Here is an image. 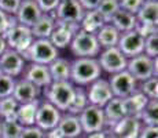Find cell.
Segmentation results:
<instances>
[{"label": "cell", "instance_id": "7", "mask_svg": "<svg viewBox=\"0 0 158 138\" xmlns=\"http://www.w3.org/2000/svg\"><path fill=\"white\" fill-rule=\"evenodd\" d=\"M3 36H4L7 48H11V50L19 53L21 55L28 50L30 44L33 43V40H35L30 28L23 26L18 22L11 26Z\"/></svg>", "mask_w": 158, "mask_h": 138}, {"label": "cell", "instance_id": "22", "mask_svg": "<svg viewBox=\"0 0 158 138\" xmlns=\"http://www.w3.org/2000/svg\"><path fill=\"white\" fill-rule=\"evenodd\" d=\"M103 113L106 118V128H110L114 126L118 120L124 118L125 115V109H124V104L121 98L113 97L105 106H103Z\"/></svg>", "mask_w": 158, "mask_h": 138}, {"label": "cell", "instance_id": "30", "mask_svg": "<svg viewBox=\"0 0 158 138\" xmlns=\"http://www.w3.org/2000/svg\"><path fill=\"white\" fill-rule=\"evenodd\" d=\"M19 104L11 97H6L0 100V120L11 122L17 120V109Z\"/></svg>", "mask_w": 158, "mask_h": 138}, {"label": "cell", "instance_id": "12", "mask_svg": "<svg viewBox=\"0 0 158 138\" xmlns=\"http://www.w3.org/2000/svg\"><path fill=\"white\" fill-rule=\"evenodd\" d=\"M80 29V24L74 22H62V21H55V29L50 35L48 40L51 44L56 48L58 51L66 50L70 44L73 36Z\"/></svg>", "mask_w": 158, "mask_h": 138}, {"label": "cell", "instance_id": "10", "mask_svg": "<svg viewBox=\"0 0 158 138\" xmlns=\"http://www.w3.org/2000/svg\"><path fill=\"white\" fill-rule=\"evenodd\" d=\"M85 93L88 98V104L94 106H99V108H103L113 98L110 84L107 82V78H105V76L96 79L95 82L88 84L85 87Z\"/></svg>", "mask_w": 158, "mask_h": 138}, {"label": "cell", "instance_id": "17", "mask_svg": "<svg viewBox=\"0 0 158 138\" xmlns=\"http://www.w3.org/2000/svg\"><path fill=\"white\" fill-rule=\"evenodd\" d=\"M140 120L132 116H124L114 126L107 128L110 134L115 138H139V133L142 130Z\"/></svg>", "mask_w": 158, "mask_h": 138}, {"label": "cell", "instance_id": "49", "mask_svg": "<svg viewBox=\"0 0 158 138\" xmlns=\"http://www.w3.org/2000/svg\"><path fill=\"white\" fill-rule=\"evenodd\" d=\"M0 133H2V120H0Z\"/></svg>", "mask_w": 158, "mask_h": 138}, {"label": "cell", "instance_id": "44", "mask_svg": "<svg viewBox=\"0 0 158 138\" xmlns=\"http://www.w3.org/2000/svg\"><path fill=\"white\" fill-rule=\"evenodd\" d=\"M139 138H158V127L157 126H142Z\"/></svg>", "mask_w": 158, "mask_h": 138}, {"label": "cell", "instance_id": "50", "mask_svg": "<svg viewBox=\"0 0 158 138\" xmlns=\"http://www.w3.org/2000/svg\"><path fill=\"white\" fill-rule=\"evenodd\" d=\"M110 138H115V137H113V136H111V134H110Z\"/></svg>", "mask_w": 158, "mask_h": 138}, {"label": "cell", "instance_id": "6", "mask_svg": "<svg viewBox=\"0 0 158 138\" xmlns=\"http://www.w3.org/2000/svg\"><path fill=\"white\" fill-rule=\"evenodd\" d=\"M96 60H98V64L102 69V73L107 76L125 70L127 62H128V58L117 47L103 48V50H101L98 57H96Z\"/></svg>", "mask_w": 158, "mask_h": 138}, {"label": "cell", "instance_id": "16", "mask_svg": "<svg viewBox=\"0 0 158 138\" xmlns=\"http://www.w3.org/2000/svg\"><path fill=\"white\" fill-rule=\"evenodd\" d=\"M52 15L55 21L80 24L84 15V10L77 0H60L59 6L56 7Z\"/></svg>", "mask_w": 158, "mask_h": 138}, {"label": "cell", "instance_id": "52", "mask_svg": "<svg viewBox=\"0 0 158 138\" xmlns=\"http://www.w3.org/2000/svg\"><path fill=\"white\" fill-rule=\"evenodd\" d=\"M0 138H2V137H0Z\"/></svg>", "mask_w": 158, "mask_h": 138}, {"label": "cell", "instance_id": "24", "mask_svg": "<svg viewBox=\"0 0 158 138\" xmlns=\"http://www.w3.org/2000/svg\"><path fill=\"white\" fill-rule=\"evenodd\" d=\"M147 102H148L147 97H144L139 90L135 91L133 94H131V96H128L127 98L123 100L124 109H125V115L139 119L142 110L144 109V106H146Z\"/></svg>", "mask_w": 158, "mask_h": 138}, {"label": "cell", "instance_id": "38", "mask_svg": "<svg viewBox=\"0 0 158 138\" xmlns=\"http://www.w3.org/2000/svg\"><path fill=\"white\" fill-rule=\"evenodd\" d=\"M143 2L144 0H118V6H120V10L128 11V13L136 15V13L140 10Z\"/></svg>", "mask_w": 158, "mask_h": 138}, {"label": "cell", "instance_id": "25", "mask_svg": "<svg viewBox=\"0 0 158 138\" xmlns=\"http://www.w3.org/2000/svg\"><path fill=\"white\" fill-rule=\"evenodd\" d=\"M40 102V98L32 102L19 104L17 109V122L22 127H29V126H35L36 122V113H37V106Z\"/></svg>", "mask_w": 158, "mask_h": 138}, {"label": "cell", "instance_id": "45", "mask_svg": "<svg viewBox=\"0 0 158 138\" xmlns=\"http://www.w3.org/2000/svg\"><path fill=\"white\" fill-rule=\"evenodd\" d=\"M80 3V6L83 7L84 11H89V10H96L101 3V0H77Z\"/></svg>", "mask_w": 158, "mask_h": 138}, {"label": "cell", "instance_id": "37", "mask_svg": "<svg viewBox=\"0 0 158 138\" xmlns=\"http://www.w3.org/2000/svg\"><path fill=\"white\" fill-rule=\"evenodd\" d=\"M15 80H17V79L11 78V76L0 75V100L13 96Z\"/></svg>", "mask_w": 158, "mask_h": 138}, {"label": "cell", "instance_id": "39", "mask_svg": "<svg viewBox=\"0 0 158 138\" xmlns=\"http://www.w3.org/2000/svg\"><path fill=\"white\" fill-rule=\"evenodd\" d=\"M15 24H17L15 15H8L0 10V35L3 36L11 26L15 25Z\"/></svg>", "mask_w": 158, "mask_h": 138}, {"label": "cell", "instance_id": "9", "mask_svg": "<svg viewBox=\"0 0 158 138\" xmlns=\"http://www.w3.org/2000/svg\"><path fill=\"white\" fill-rule=\"evenodd\" d=\"M83 134L98 133V131L106 130V118L103 113V108L94 105H88L83 112L78 115Z\"/></svg>", "mask_w": 158, "mask_h": 138}, {"label": "cell", "instance_id": "31", "mask_svg": "<svg viewBox=\"0 0 158 138\" xmlns=\"http://www.w3.org/2000/svg\"><path fill=\"white\" fill-rule=\"evenodd\" d=\"M139 120L143 126H158V100H148Z\"/></svg>", "mask_w": 158, "mask_h": 138}, {"label": "cell", "instance_id": "32", "mask_svg": "<svg viewBox=\"0 0 158 138\" xmlns=\"http://www.w3.org/2000/svg\"><path fill=\"white\" fill-rule=\"evenodd\" d=\"M88 104V98H87V93H85V87H77L76 86V91H74V98H73L70 106H69L68 112L70 115H80L87 106Z\"/></svg>", "mask_w": 158, "mask_h": 138}, {"label": "cell", "instance_id": "3", "mask_svg": "<svg viewBox=\"0 0 158 138\" xmlns=\"http://www.w3.org/2000/svg\"><path fill=\"white\" fill-rule=\"evenodd\" d=\"M68 50L73 58H96L102 48L94 33L78 29L73 36Z\"/></svg>", "mask_w": 158, "mask_h": 138}, {"label": "cell", "instance_id": "43", "mask_svg": "<svg viewBox=\"0 0 158 138\" xmlns=\"http://www.w3.org/2000/svg\"><path fill=\"white\" fill-rule=\"evenodd\" d=\"M135 30L142 36L143 39L148 38L150 35L153 33H158V28L157 26H153V25H143V24H138L135 28Z\"/></svg>", "mask_w": 158, "mask_h": 138}, {"label": "cell", "instance_id": "42", "mask_svg": "<svg viewBox=\"0 0 158 138\" xmlns=\"http://www.w3.org/2000/svg\"><path fill=\"white\" fill-rule=\"evenodd\" d=\"M44 131L40 130L37 126H29V127H23L21 131L19 138H43Z\"/></svg>", "mask_w": 158, "mask_h": 138}, {"label": "cell", "instance_id": "26", "mask_svg": "<svg viewBox=\"0 0 158 138\" xmlns=\"http://www.w3.org/2000/svg\"><path fill=\"white\" fill-rule=\"evenodd\" d=\"M55 29V18L52 14H41V17L30 28L35 39H48Z\"/></svg>", "mask_w": 158, "mask_h": 138}, {"label": "cell", "instance_id": "11", "mask_svg": "<svg viewBox=\"0 0 158 138\" xmlns=\"http://www.w3.org/2000/svg\"><path fill=\"white\" fill-rule=\"evenodd\" d=\"M60 116H62V112L59 109H56L48 101L40 98V102H39V106H37V113H36L35 126H37L43 131L52 130V128L58 127Z\"/></svg>", "mask_w": 158, "mask_h": 138}, {"label": "cell", "instance_id": "51", "mask_svg": "<svg viewBox=\"0 0 158 138\" xmlns=\"http://www.w3.org/2000/svg\"><path fill=\"white\" fill-rule=\"evenodd\" d=\"M0 75H3V73H2V69H0Z\"/></svg>", "mask_w": 158, "mask_h": 138}, {"label": "cell", "instance_id": "28", "mask_svg": "<svg viewBox=\"0 0 158 138\" xmlns=\"http://www.w3.org/2000/svg\"><path fill=\"white\" fill-rule=\"evenodd\" d=\"M121 33L118 32L111 24H105L98 32L95 33L96 40H98L101 48H110V47H117L118 39H120Z\"/></svg>", "mask_w": 158, "mask_h": 138}, {"label": "cell", "instance_id": "13", "mask_svg": "<svg viewBox=\"0 0 158 138\" xmlns=\"http://www.w3.org/2000/svg\"><path fill=\"white\" fill-rule=\"evenodd\" d=\"M143 47H144V39L135 29L121 33L117 43V48L128 60L136 57V55L143 54Z\"/></svg>", "mask_w": 158, "mask_h": 138}, {"label": "cell", "instance_id": "29", "mask_svg": "<svg viewBox=\"0 0 158 138\" xmlns=\"http://www.w3.org/2000/svg\"><path fill=\"white\" fill-rule=\"evenodd\" d=\"M105 24H107V22H106L105 18H103L96 10L84 11V15L80 21V29L95 35Z\"/></svg>", "mask_w": 158, "mask_h": 138}, {"label": "cell", "instance_id": "8", "mask_svg": "<svg viewBox=\"0 0 158 138\" xmlns=\"http://www.w3.org/2000/svg\"><path fill=\"white\" fill-rule=\"evenodd\" d=\"M107 82L110 84L111 93L113 97L115 98H127L131 94H133L135 91H138V84L139 83L132 78V75L128 70H123V72L114 73V75L107 76Z\"/></svg>", "mask_w": 158, "mask_h": 138}, {"label": "cell", "instance_id": "46", "mask_svg": "<svg viewBox=\"0 0 158 138\" xmlns=\"http://www.w3.org/2000/svg\"><path fill=\"white\" fill-rule=\"evenodd\" d=\"M43 138H65V137H63V134L59 131V128L55 127V128H52V130L44 131Z\"/></svg>", "mask_w": 158, "mask_h": 138}, {"label": "cell", "instance_id": "1", "mask_svg": "<svg viewBox=\"0 0 158 138\" xmlns=\"http://www.w3.org/2000/svg\"><path fill=\"white\" fill-rule=\"evenodd\" d=\"M102 76V69L96 58L70 60V82L77 87H87Z\"/></svg>", "mask_w": 158, "mask_h": 138}, {"label": "cell", "instance_id": "18", "mask_svg": "<svg viewBox=\"0 0 158 138\" xmlns=\"http://www.w3.org/2000/svg\"><path fill=\"white\" fill-rule=\"evenodd\" d=\"M13 98L18 104L32 102V101H36V100H39V98H41V90L36 87L35 84H32L30 82L25 80V79L18 78L17 80H15Z\"/></svg>", "mask_w": 158, "mask_h": 138}, {"label": "cell", "instance_id": "34", "mask_svg": "<svg viewBox=\"0 0 158 138\" xmlns=\"http://www.w3.org/2000/svg\"><path fill=\"white\" fill-rule=\"evenodd\" d=\"M118 10H120L118 0H101L98 8H96V11L105 18V21L107 24H109V21H110V18L113 17Z\"/></svg>", "mask_w": 158, "mask_h": 138}, {"label": "cell", "instance_id": "41", "mask_svg": "<svg viewBox=\"0 0 158 138\" xmlns=\"http://www.w3.org/2000/svg\"><path fill=\"white\" fill-rule=\"evenodd\" d=\"M43 14H54L60 0H35Z\"/></svg>", "mask_w": 158, "mask_h": 138}, {"label": "cell", "instance_id": "47", "mask_svg": "<svg viewBox=\"0 0 158 138\" xmlns=\"http://www.w3.org/2000/svg\"><path fill=\"white\" fill-rule=\"evenodd\" d=\"M87 138H110V131L106 128V130L98 131V133H91L87 134Z\"/></svg>", "mask_w": 158, "mask_h": 138}, {"label": "cell", "instance_id": "14", "mask_svg": "<svg viewBox=\"0 0 158 138\" xmlns=\"http://www.w3.org/2000/svg\"><path fill=\"white\" fill-rule=\"evenodd\" d=\"M26 65V61L23 57L17 51L7 48L2 55H0V69L3 75L11 76L14 79L21 78L22 70Z\"/></svg>", "mask_w": 158, "mask_h": 138}, {"label": "cell", "instance_id": "27", "mask_svg": "<svg viewBox=\"0 0 158 138\" xmlns=\"http://www.w3.org/2000/svg\"><path fill=\"white\" fill-rule=\"evenodd\" d=\"M109 24H111L120 33H124V32H129V30L135 29L136 25H138V21H136V15L131 14L128 11L118 10L110 18Z\"/></svg>", "mask_w": 158, "mask_h": 138}, {"label": "cell", "instance_id": "4", "mask_svg": "<svg viewBox=\"0 0 158 138\" xmlns=\"http://www.w3.org/2000/svg\"><path fill=\"white\" fill-rule=\"evenodd\" d=\"M60 55L48 39H35L30 47L22 54L23 60L26 62L40 64V65H50L55 58Z\"/></svg>", "mask_w": 158, "mask_h": 138}, {"label": "cell", "instance_id": "20", "mask_svg": "<svg viewBox=\"0 0 158 138\" xmlns=\"http://www.w3.org/2000/svg\"><path fill=\"white\" fill-rule=\"evenodd\" d=\"M58 128L63 134L65 138H80L83 134L80 120L77 115H70V113H62L60 120L58 123Z\"/></svg>", "mask_w": 158, "mask_h": 138}, {"label": "cell", "instance_id": "35", "mask_svg": "<svg viewBox=\"0 0 158 138\" xmlns=\"http://www.w3.org/2000/svg\"><path fill=\"white\" fill-rule=\"evenodd\" d=\"M22 128L23 127L17 120L2 122V133H0V137L2 138H19Z\"/></svg>", "mask_w": 158, "mask_h": 138}, {"label": "cell", "instance_id": "36", "mask_svg": "<svg viewBox=\"0 0 158 138\" xmlns=\"http://www.w3.org/2000/svg\"><path fill=\"white\" fill-rule=\"evenodd\" d=\"M143 54L147 55L148 58L158 57V33H153V35L144 39Z\"/></svg>", "mask_w": 158, "mask_h": 138}, {"label": "cell", "instance_id": "15", "mask_svg": "<svg viewBox=\"0 0 158 138\" xmlns=\"http://www.w3.org/2000/svg\"><path fill=\"white\" fill-rule=\"evenodd\" d=\"M21 78L30 82L32 84H35L41 91L52 83L50 72H48V66L40 65V64H33V62H26Z\"/></svg>", "mask_w": 158, "mask_h": 138}, {"label": "cell", "instance_id": "19", "mask_svg": "<svg viewBox=\"0 0 158 138\" xmlns=\"http://www.w3.org/2000/svg\"><path fill=\"white\" fill-rule=\"evenodd\" d=\"M41 14L43 13H41V10L39 8L37 3L35 0H22L17 14H15V18H17L18 24L32 28L36 21L41 17Z\"/></svg>", "mask_w": 158, "mask_h": 138}, {"label": "cell", "instance_id": "48", "mask_svg": "<svg viewBox=\"0 0 158 138\" xmlns=\"http://www.w3.org/2000/svg\"><path fill=\"white\" fill-rule=\"evenodd\" d=\"M7 50V44H6V40H4V36L0 35V55H2L4 51Z\"/></svg>", "mask_w": 158, "mask_h": 138}, {"label": "cell", "instance_id": "2", "mask_svg": "<svg viewBox=\"0 0 158 138\" xmlns=\"http://www.w3.org/2000/svg\"><path fill=\"white\" fill-rule=\"evenodd\" d=\"M74 91L76 86L72 82H52L41 91V98L65 113L74 98Z\"/></svg>", "mask_w": 158, "mask_h": 138}, {"label": "cell", "instance_id": "5", "mask_svg": "<svg viewBox=\"0 0 158 138\" xmlns=\"http://www.w3.org/2000/svg\"><path fill=\"white\" fill-rule=\"evenodd\" d=\"M157 58H148L147 55L140 54L133 58H129L127 62V70L132 75L138 83H142L150 78H158Z\"/></svg>", "mask_w": 158, "mask_h": 138}, {"label": "cell", "instance_id": "40", "mask_svg": "<svg viewBox=\"0 0 158 138\" xmlns=\"http://www.w3.org/2000/svg\"><path fill=\"white\" fill-rule=\"evenodd\" d=\"M22 0H0V10L8 15H15Z\"/></svg>", "mask_w": 158, "mask_h": 138}, {"label": "cell", "instance_id": "21", "mask_svg": "<svg viewBox=\"0 0 158 138\" xmlns=\"http://www.w3.org/2000/svg\"><path fill=\"white\" fill-rule=\"evenodd\" d=\"M52 82H70V60L66 57H58L48 65Z\"/></svg>", "mask_w": 158, "mask_h": 138}, {"label": "cell", "instance_id": "23", "mask_svg": "<svg viewBox=\"0 0 158 138\" xmlns=\"http://www.w3.org/2000/svg\"><path fill=\"white\" fill-rule=\"evenodd\" d=\"M138 24L143 25H158V0H144L140 10L136 13Z\"/></svg>", "mask_w": 158, "mask_h": 138}, {"label": "cell", "instance_id": "33", "mask_svg": "<svg viewBox=\"0 0 158 138\" xmlns=\"http://www.w3.org/2000/svg\"><path fill=\"white\" fill-rule=\"evenodd\" d=\"M138 90L148 100H158V79L150 78L138 84Z\"/></svg>", "mask_w": 158, "mask_h": 138}]
</instances>
